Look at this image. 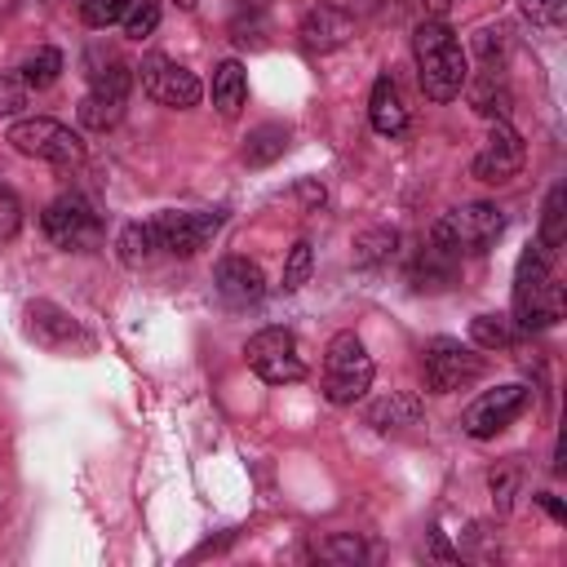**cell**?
I'll list each match as a JSON object with an SVG mask.
<instances>
[{"label": "cell", "instance_id": "obj_5", "mask_svg": "<svg viewBox=\"0 0 567 567\" xmlns=\"http://www.w3.org/2000/svg\"><path fill=\"white\" fill-rule=\"evenodd\" d=\"M421 377H425L430 394H452L483 377V359L470 346H461L456 337H434L421 350Z\"/></svg>", "mask_w": 567, "mask_h": 567}, {"label": "cell", "instance_id": "obj_4", "mask_svg": "<svg viewBox=\"0 0 567 567\" xmlns=\"http://www.w3.org/2000/svg\"><path fill=\"white\" fill-rule=\"evenodd\" d=\"M372 385V359L354 332H337L323 350V394L328 403H354Z\"/></svg>", "mask_w": 567, "mask_h": 567}, {"label": "cell", "instance_id": "obj_29", "mask_svg": "<svg viewBox=\"0 0 567 567\" xmlns=\"http://www.w3.org/2000/svg\"><path fill=\"white\" fill-rule=\"evenodd\" d=\"M363 540L359 536H350V532H341V536H328L323 545H319V558H328V563H341V567H354V563H363Z\"/></svg>", "mask_w": 567, "mask_h": 567}, {"label": "cell", "instance_id": "obj_24", "mask_svg": "<svg viewBox=\"0 0 567 567\" xmlns=\"http://www.w3.org/2000/svg\"><path fill=\"white\" fill-rule=\"evenodd\" d=\"M563 239H567V190L554 186L549 199H545V213H540V244L563 248Z\"/></svg>", "mask_w": 567, "mask_h": 567}, {"label": "cell", "instance_id": "obj_13", "mask_svg": "<svg viewBox=\"0 0 567 567\" xmlns=\"http://www.w3.org/2000/svg\"><path fill=\"white\" fill-rule=\"evenodd\" d=\"M217 292L226 306H252L261 292H266V279H261V266L248 261V257H221L217 261V275H213Z\"/></svg>", "mask_w": 567, "mask_h": 567}, {"label": "cell", "instance_id": "obj_26", "mask_svg": "<svg viewBox=\"0 0 567 567\" xmlns=\"http://www.w3.org/2000/svg\"><path fill=\"white\" fill-rule=\"evenodd\" d=\"M470 337H474V346H483V350H501V346L514 341V323H509L505 315H474V319H470Z\"/></svg>", "mask_w": 567, "mask_h": 567}, {"label": "cell", "instance_id": "obj_35", "mask_svg": "<svg viewBox=\"0 0 567 567\" xmlns=\"http://www.w3.org/2000/svg\"><path fill=\"white\" fill-rule=\"evenodd\" d=\"M514 487H518V470H492V501H496V509H509Z\"/></svg>", "mask_w": 567, "mask_h": 567}, {"label": "cell", "instance_id": "obj_10", "mask_svg": "<svg viewBox=\"0 0 567 567\" xmlns=\"http://www.w3.org/2000/svg\"><path fill=\"white\" fill-rule=\"evenodd\" d=\"M142 89H146V97L151 102H159V106H173V111H186V106H195L199 102V80H195V71H186L182 62H173V58H164V53H151V58H142Z\"/></svg>", "mask_w": 567, "mask_h": 567}, {"label": "cell", "instance_id": "obj_25", "mask_svg": "<svg viewBox=\"0 0 567 567\" xmlns=\"http://www.w3.org/2000/svg\"><path fill=\"white\" fill-rule=\"evenodd\" d=\"M394 244H399V235H394L390 226L363 230V235L354 239V266H381V261H390V257H394Z\"/></svg>", "mask_w": 567, "mask_h": 567}, {"label": "cell", "instance_id": "obj_32", "mask_svg": "<svg viewBox=\"0 0 567 567\" xmlns=\"http://www.w3.org/2000/svg\"><path fill=\"white\" fill-rule=\"evenodd\" d=\"M523 18L532 27H563V13H567V0H518Z\"/></svg>", "mask_w": 567, "mask_h": 567}, {"label": "cell", "instance_id": "obj_9", "mask_svg": "<svg viewBox=\"0 0 567 567\" xmlns=\"http://www.w3.org/2000/svg\"><path fill=\"white\" fill-rule=\"evenodd\" d=\"M532 403V390L527 385H496V390H483L465 412H461V430L470 439H492L501 434L505 425H514Z\"/></svg>", "mask_w": 567, "mask_h": 567}, {"label": "cell", "instance_id": "obj_19", "mask_svg": "<svg viewBox=\"0 0 567 567\" xmlns=\"http://www.w3.org/2000/svg\"><path fill=\"white\" fill-rule=\"evenodd\" d=\"M284 151H288V128H284V124H261V128H252L248 142H244V164L266 168V164H275Z\"/></svg>", "mask_w": 567, "mask_h": 567}, {"label": "cell", "instance_id": "obj_27", "mask_svg": "<svg viewBox=\"0 0 567 567\" xmlns=\"http://www.w3.org/2000/svg\"><path fill=\"white\" fill-rule=\"evenodd\" d=\"M120 115H124V102H111L97 93H84V102H80V124L93 133H106L111 124H120Z\"/></svg>", "mask_w": 567, "mask_h": 567}, {"label": "cell", "instance_id": "obj_34", "mask_svg": "<svg viewBox=\"0 0 567 567\" xmlns=\"http://www.w3.org/2000/svg\"><path fill=\"white\" fill-rule=\"evenodd\" d=\"M22 106H27V84L18 75H0V120L18 115Z\"/></svg>", "mask_w": 567, "mask_h": 567}, {"label": "cell", "instance_id": "obj_16", "mask_svg": "<svg viewBox=\"0 0 567 567\" xmlns=\"http://www.w3.org/2000/svg\"><path fill=\"white\" fill-rule=\"evenodd\" d=\"M27 332H31L40 346H53V350L84 337L80 323H75L62 306H53V301H31V306H27Z\"/></svg>", "mask_w": 567, "mask_h": 567}, {"label": "cell", "instance_id": "obj_39", "mask_svg": "<svg viewBox=\"0 0 567 567\" xmlns=\"http://www.w3.org/2000/svg\"><path fill=\"white\" fill-rule=\"evenodd\" d=\"M536 501H540V505H545V509H549L554 518H563V505H558V496H549V492H540Z\"/></svg>", "mask_w": 567, "mask_h": 567}, {"label": "cell", "instance_id": "obj_15", "mask_svg": "<svg viewBox=\"0 0 567 567\" xmlns=\"http://www.w3.org/2000/svg\"><path fill=\"white\" fill-rule=\"evenodd\" d=\"M368 120H372V128H377L381 137H403V133H408L412 115H408L403 93H399V84H394L390 75H377L372 97H368Z\"/></svg>", "mask_w": 567, "mask_h": 567}, {"label": "cell", "instance_id": "obj_7", "mask_svg": "<svg viewBox=\"0 0 567 567\" xmlns=\"http://www.w3.org/2000/svg\"><path fill=\"white\" fill-rule=\"evenodd\" d=\"M9 146H13L18 155L49 159V164H80V159H84V142H80L66 124L44 120V115L18 120V124L9 128Z\"/></svg>", "mask_w": 567, "mask_h": 567}, {"label": "cell", "instance_id": "obj_3", "mask_svg": "<svg viewBox=\"0 0 567 567\" xmlns=\"http://www.w3.org/2000/svg\"><path fill=\"white\" fill-rule=\"evenodd\" d=\"M505 230V213L487 199H474V204H461L452 213H443L434 226H430V239L456 248V252H487Z\"/></svg>", "mask_w": 567, "mask_h": 567}, {"label": "cell", "instance_id": "obj_2", "mask_svg": "<svg viewBox=\"0 0 567 567\" xmlns=\"http://www.w3.org/2000/svg\"><path fill=\"white\" fill-rule=\"evenodd\" d=\"M563 319V284L554 279V248L532 244L514 270V323L523 332L554 328Z\"/></svg>", "mask_w": 567, "mask_h": 567}, {"label": "cell", "instance_id": "obj_20", "mask_svg": "<svg viewBox=\"0 0 567 567\" xmlns=\"http://www.w3.org/2000/svg\"><path fill=\"white\" fill-rule=\"evenodd\" d=\"M128 89H133V66L120 58H106V66L89 71V93H97V97L128 102Z\"/></svg>", "mask_w": 567, "mask_h": 567}, {"label": "cell", "instance_id": "obj_22", "mask_svg": "<svg viewBox=\"0 0 567 567\" xmlns=\"http://www.w3.org/2000/svg\"><path fill=\"white\" fill-rule=\"evenodd\" d=\"M470 106H474L478 115H487V120H505V115H509V89L487 71V75H478V80L470 84Z\"/></svg>", "mask_w": 567, "mask_h": 567}, {"label": "cell", "instance_id": "obj_18", "mask_svg": "<svg viewBox=\"0 0 567 567\" xmlns=\"http://www.w3.org/2000/svg\"><path fill=\"white\" fill-rule=\"evenodd\" d=\"M244 97H248L244 66H239L235 58H226V62L213 71V106H217V115H221V120H235L239 106H244Z\"/></svg>", "mask_w": 567, "mask_h": 567}, {"label": "cell", "instance_id": "obj_38", "mask_svg": "<svg viewBox=\"0 0 567 567\" xmlns=\"http://www.w3.org/2000/svg\"><path fill=\"white\" fill-rule=\"evenodd\" d=\"M461 0H425V9H430V18H443V13H452Z\"/></svg>", "mask_w": 567, "mask_h": 567}, {"label": "cell", "instance_id": "obj_21", "mask_svg": "<svg viewBox=\"0 0 567 567\" xmlns=\"http://www.w3.org/2000/svg\"><path fill=\"white\" fill-rule=\"evenodd\" d=\"M58 75H62V53H58L53 44H40V49L27 53L22 66H18V80H22L27 89H49Z\"/></svg>", "mask_w": 567, "mask_h": 567}, {"label": "cell", "instance_id": "obj_40", "mask_svg": "<svg viewBox=\"0 0 567 567\" xmlns=\"http://www.w3.org/2000/svg\"><path fill=\"white\" fill-rule=\"evenodd\" d=\"M173 4H182V9H190V4H195V0H173Z\"/></svg>", "mask_w": 567, "mask_h": 567}, {"label": "cell", "instance_id": "obj_6", "mask_svg": "<svg viewBox=\"0 0 567 567\" xmlns=\"http://www.w3.org/2000/svg\"><path fill=\"white\" fill-rule=\"evenodd\" d=\"M244 359L270 385H292V381L306 377L301 346H297V337L288 328H261V332H252L248 346H244Z\"/></svg>", "mask_w": 567, "mask_h": 567}, {"label": "cell", "instance_id": "obj_17", "mask_svg": "<svg viewBox=\"0 0 567 567\" xmlns=\"http://www.w3.org/2000/svg\"><path fill=\"white\" fill-rule=\"evenodd\" d=\"M421 421V399L412 390H390L385 399H377L368 408V425L372 430H403V425H416Z\"/></svg>", "mask_w": 567, "mask_h": 567}, {"label": "cell", "instance_id": "obj_30", "mask_svg": "<svg viewBox=\"0 0 567 567\" xmlns=\"http://www.w3.org/2000/svg\"><path fill=\"white\" fill-rule=\"evenodd\" d=\"M133 9V0H80V18L89 27H111V22H124V13Z\"/></svg>", "mask_w": 567, "mask_h": 567}, {"label": "cell", "instance_id": "obj_23", "mask_svg": "<svg viewBox=\"0 0 567 567\" xmlns=\"http://www.w3.org/2000/svg\"><path fill=\"white\" fill-rule=\"evenodd\" d=\"M115 248H120V261H124V266H146L151 252H155V230H151V221H128V226L120 230Z\"/></svg>", "mask_w": 567, "mask_h": 567}, {"label": "cell", "instance_id": "obj_1", "mask_svg": "<svg viewBox=\"0 0 567 567\" xmlns=\"http://www.w3.org/2000/svg\"><path fill=\"white\" fill-rule=\"evenodd\" d=\"M412 53L421 71V89L430 102H452L470 80V58L456 40V31L443 18H425L412 31Z\"/></svg>", "mask_w": 567, "mask_h": 567}, {"label": "cell", "instance_id": "obj_8", "mask_svg": "<svg viewBox=\"0 0 567 567\" xmlns=\"http://www.w3.org/2000/svg\"><path fill=\"white\" fill-rule=\"evenodd\" d=\"M40 226H44V235H49L58 248H66V252H89V248L102 244V221H97L93 204L80 199V195L53 199V204L44 208Z\"/></svg>", "mask_w": 567, "mask_h": 567}, {"label": "cell", "instance_id": "obj_31", "mask_svg": "<svg viewBox=\"0 0 567 567\" xmlns=\"http://www.w3.org/2000/svg\"><path fill=\"white\" fill-rule=\"evenodd\" d=\"M155 27H159V4L155 0H133V9L124 13V35L146 40Z\"/></svg>", "mask_w": 567, "mask_h": 567}, {"label": "cell", "instance_id": "obj_14", "mask_svg": "<svg viewBox=\"0 0 567 567\" xmlns=\"http://www.w3.org/2000/svg\"><path fill=\"white\" fill-rule=\"evenodd\" d=\"M350 35H354L350 13L332 9V4H319V9H310V13L301 18V44L315 49V53H332V49H341Z\"/></svg>", "mask_w": 567, "mask_h": 567}, {"label": "cell", "instance_id": "obj_33", "mask_svg": "<svg viewBox=\"0 0 567 567\" xmlns=\"http://www.w3.org/2000/svg\"><path fill=\"white\" fill-rule=\"evenodd\" d=\"M18 230H22V199L9 186H0V239H13Z\"/></svg>", "mask_w": 567, "mask_h": 567}, {"label": "cell", "instance_id": "obj_28", "mask_svg": "<svg viewBox=\"0 0 567 567\" xmlns=\"http://www.w3.org/2000/svg\"><path fill=\"white\" fill-rule=\"evenodd\" d=\"M310 270H315V248H310V239H297V244L288 248V257H284V288H288V292L301 288V284L310 279Z\"/></svg>", "mask_w": 567, "mask_h": 567}, {"label": "cell", "instance_id": "obj_37", "mask_svg": "<svg viewBox=\"0 0 567 567\" xmlns=\"http://www.w3.org/2000/svg\"><path fill=\"white\" fill-rule=\"evenodd\" d=\"M430 554H434V558H443V563H456V554H452V549L443 545V536H439V532L430 536Z\"/></svg>", "mask_w": 567, "mask_h": 567}, {"label": "cell", "instance_id": "obj_12", "mask_svg": "<svg viewBox=\"0 0 567 567\" xmlns=\"http://www.w3.org/2000/svg\"><path fill=\"white\" fill-rule=\"evenodd\" d=\"M523 159H527V146H523V137L514 133V124H509V120H492V133H487V142L478 146L470 173H474L478 182H509V177L523 168Z\"/></svg>", "mask_w": 567, "mask_h": 567}, {"label": "cell", "instance_id": "obj_11", "mask_svg": "<svg viewBox=\"0 0 567 567\" xmlns=\"http://www.w3.org/2000/svg\"><path fill=\"white\" fill-rule=\"evenodd\" d=\"M221 226V213H182V208H168L151 221L155 230V248L173 252V257H195Z\"/></svg>", "mask_w": 567, "mask_h": 567}, {"label": "cell", "instance_id": "obj_36", "mask_svg": "<svg viewBox=\"0 0 567 567\" xmlns=\"http://www.w3.org/2000/svg\"><path fill=\"white\" fill-rule=\"evenodd\" d=\"M297 195H301V204H306V208H319V204H323V186H315V182H301V186H297Z\"/></svg>", "mask_w": 567, "mask_h": 567}]
</instances>
